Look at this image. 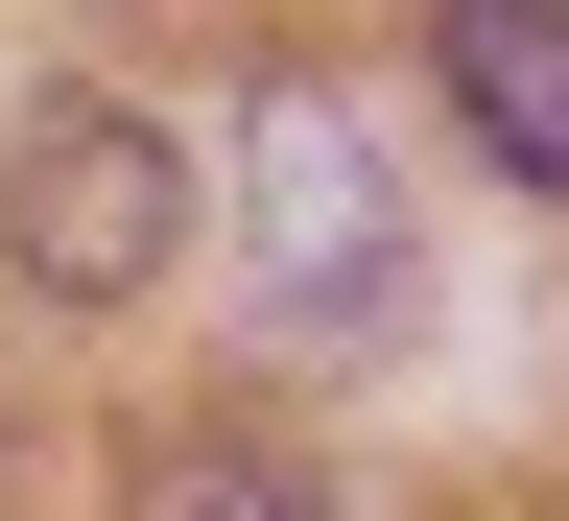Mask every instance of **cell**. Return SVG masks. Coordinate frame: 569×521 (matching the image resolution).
<instances>
[{"mask_svg": "<svg viewBox=\"0 0 569 521\" xmlns=\"http://www.w3.org/2000/svg\"><path fill=\"white\" fill-rule=\"evenodd\" d=\"M238 238H261V332H284V355H380V332H403V190H380V142H356V96L261 71V119H238Z\"/></svg>", "mask_w": 569, "mask_h": 521, "instance_id": "cell-1", "label": "cell"}, {"mask_svg": "<svg viewBox=\"0 0 569 521\" xmlns=\"http://www.w3.org/2000/svg\"><path fill=\"white\" fill-rule=\"evenodd\" d=\"M0 261L48 284V309H142V284L190 261V167H167V119H119V96H71L0 142Z\"/></svg>", "mask_w": 569, "mask_h": 521, "instance_id": "cell-2", "label": "cell"}, {"mask_svg": "<svg viewBox=\"0 0 569 521\" xmlns=\"http://www.w3.org/2000/svg\"><path fill=\"white\" fill-rule=\"evenodd\" d=\"M427 71L522 190H569V0H427Z\"/></svg>", "mask_w": 569, "mask_h": 521, "instance_id": "cell-3", "label": "cell"}, {"mask_svg": "<svg viewBox=\"0 0 569 521\" xmlns=\"http://www.w3.org/2000/svg\"><path fill=\"white\" fill-rule=\"evenodd\" d=\"M119 521H332V498H309V451H261V427H167Z\"/></svg>", "mask_w": 569, "mask_h": 521, "instance_id": "cell-4", "label": "cell"}]
</instances>
